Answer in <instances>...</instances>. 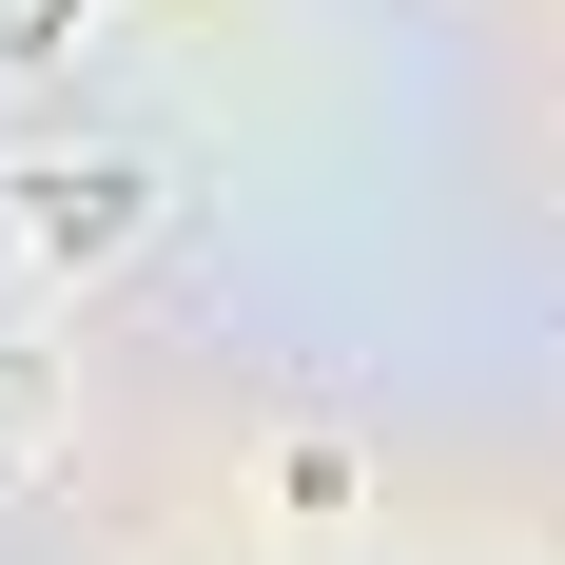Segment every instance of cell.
<instances>
[{"label": "cell", "mask_w": 565, "mask_h": 565, "mask_svg": "<svg viewBox=\"0 0 565 565\" xmlns=\"http://www.w3.org/2000/svg\"><path fill=\"white\" fill-rule=\"evenodd\" d=\"M137 234V175H40V254H117Z\"/></svg>", "instance_id": "obj_1"}]
</instances>
